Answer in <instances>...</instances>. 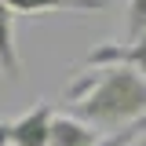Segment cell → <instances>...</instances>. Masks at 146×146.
<instances>
[{"label":"cell","instance_id":"ba28073f","mask_svg":"<svg viewBox=\"0 0 146 146\" xmlns=\"http://www.w3.org/2000/svg\"><path fill=\"white\" fill-rule=\"evenodd\" d=\"M135 146H146V139H139V143H135Z\"/></svg>","mask_w":146,"mask_h":146},{"label":"cell","instance_id":"5b68a950","mask_svg":"<svg viewBox=\"0 0 146 146\" xmlns=\"http://www.w3.org/2000/svg\"><path fill=\"white\" fill-rule=\"evenodd\" d=\"M0 70L7 80H18V73H22V58L15 48V11L4 0H0Z\"/></svg>","mask_w":146,"mask_h":146},{"label":"cell","instance_id":"277c9868","mask_svg":"<svg viewBox=\"0 0 146 146\" xmlns=\"http://www.w3.org/2000/svg\"><path fill=\"white\" fill-rule=\"evenodd\" d=\"M106 139L102 131H95L91 124H84L80 117H55L51 124V146H99Z\"/></svg>","mask_w":146,"mask_h":146},{"label":"cell","instance_id":"8992f818","mask_svg":"<svg viewBox=\"0 0 146 146\" xmlns=\"http://www.w3.org/2000/svg\"><path fill=\"white\" fill-rule=\"evenodd\" d=\"M15 15H48V11H102L106 0H4Z\"/></svg>","mask_w":146,"mask_h":146},{"label":"cell","instance_id":"6da1fadb","mask_svg":"<svg viewBox=\"0 0 146 146\" xmlns=\"http://www.w3.org/2000/svg\"><path fill=\"white\" fill-rule=\"evenodd\" d=\"M70 110L95 131L146 124V77L128 66H95L70 84Z\"/></svg>","mask_w":146,"mask_h":146},{"label":"cell","instance_id":"7a4b0ae2","mask_svg":"<svg viewBox=\"0 0 146 146\" xmlns=\"http://www.w3.org/2000/svg\"><path fill=\"white\" fill-rule=\"evenodd\" d=\"M51 124H55L51 106L48 102H36L18 121H4L7 146H51Z\"/></svg>","mask_w":146,"mask_h":146},{"label":"cell","instance_id":"3957f363","mask_svg":"<svg viewBox=\"0 0 146 146\" xmlns=\"http://www.w3.org/2000/svg\"><path fill=\"white\" fill-rule=\"evenodd\" d=\"M95 66H128V70L146 77V36L143 40H124V44H102L88 55V70Z\"/></svg>","mask_w":146,"mask_h":146},{"label":"cell","instance_id":"52a82bcc","mask_svg":"<svg viewBox=\"0 0 146 146\" xmlns=\"http://www.w3.org/2000/svg\"><path fill=\"white\" fill-rule=\"evenodd\" d=\"M146 36V0H128V40Z\"/></svg>","mask_w":146,"mask_h":146}]
</instances>
